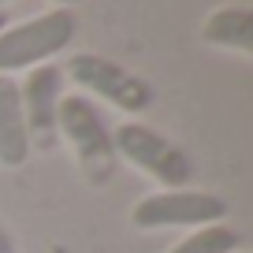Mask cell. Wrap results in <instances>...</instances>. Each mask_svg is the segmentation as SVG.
Segmentation results:
<instances>
[{"instance_id": "1", "label": "cell", "mask_w": 253, "mask_h": 253, "mask_svg": "<svg viewBox=\"0 0 253 253\" xmlns=\"http://www.w3.org/2000/svg\"><path fill=\"white\" fill-rule=\"evenodd\" d=\"M56 138L67 142V149L75 153L82 175L93 186L116 175V145H112V126L104 119V112L97 108L93 97L86 93H63L60 112H56Z\"/></svg>"}, {"instance_id": "2", "label": "cell", "mask_w": 253, "mask_h": 253, "mask_svg": "<svg viewBox=\"0 0 253 253\" xmlns=\"http://www.w3.org/2000/svg\"><path fill=\"white\" fill-rule=\"evenodd\" d=\"M75 30H79V19L71 8H52L26 23H8L0 30V75L11 79L15 71L48 63L75 41Z\"/></svg>"}, {"instance_id": "3", "label": "cell", "mask_w": 253, "mask_h": 253, "mask_svg": "<svg viewBox=\"0 0 253 253\" xmlns=\"http://www.w3.org/2000/svg\"><path fill=\"white\" fill-rule=\"evenodd\" d=\"M112 145L116 157H123L126 164H134L138 171L153 175L157 182H164V190H179L194 179V160L182 153V145H175L171 138L157 134L145 123H119L112 130Z\"/></svg>"}, {"instance_id": "4", "label": "cell", "mask_w": 253, "mask_h": 253, "mask_svg": "<svg viewBox=\"0 0 253 253\" xmlns=\"http://www.w3.org/2000/svg\"><path fill=\"white\" fill-rule=\"evenodd\" d=\"M227 216V201L212 190H157L145 194L134 209H130V223L138 231H160V227H209V223H223Z\"/></svg>"}, {"instance_id": "5", "label": "cell", "mask_w": 253, "mask_h": 253, "mask_svg": "<svg viewBox=\"0 0 253 253\" xmlns=\"http://www.w3.org/2000/svg\"><path fill=\"white\" fill-rule=\"evenodd\" d=\"M67 79L75 82L79 89L86 93H97L119 112H145L153 104V86L142 79V75L126 71L123 63L108 60V56H97V52H75L67 60Z\"/></svg>"}, {"instance_id": "6", "label": "cell", "mask_w": 253, "mask_h": 253, "mask_svg": "<svg viewBox=\"0 0 253 253\" xmlns=\"http://www.w3.org/2000/svg\"><path fill=\"white\" fill-rule=\"evenodd\" d=\"M23 119L30 145H52L56 142V112L63 101V71L56 63H41L26 71V82L19 86Z\"/></svg>"}, {"instance_id": "7", "label": "cell", "mask_w": 253, "mask_h": 253, "mask_svg": "<svg viewBox=\"0 0 253 253\" xmlns=\"http://www.w3.org/2000/svg\"><path fill=\"white\" fill-rule=\"evenodd\" d=\"M30 157V134H26V119H23V101H19V82L0 75V168H15L26 164Z\"/></svg>"}, {"instance_id": "8", "label": "cell", "mask_w": 253, "mask_h": 253, "mask_svg": "<svg viewBox=\"0 0 253 253\" xmlns=\"http://www.w3.org/2000/svg\"><path fill=\"white\" fill-rule=\"evenodd\" d=\"M201 41L212 48H227V52H253V11L246 4H223V8L209 11L201 23Z\"/></svg>"}, {"instance_id": "9", "label": "cell", "mask_w": 253, "mask_h": 253, "mask_svg": "<svg viewBox=\"0 0 253 253\" xmlns=\"http://www.w3.org/2000/svg\"><path fill=\"white\" fill-rule=\"evenodd\" d=\"M238 246H242V235L235 227L209 223V227H198V231H190L186 238H179L168 253H238Z\"/></svg>"}, {"instance_id": "10", "label": "cell", "mask_w": 253, "mask_h": 253, "mask_svg": "<svg viewBox=\"0 0 253 253\" xmlns=\"http://www.w3.org/2000/svg\"><path fill=\"white\" fill-rule=\"evenodd\" d=\"M0 253H15V242H11V235H8L4 223H0Z\"/></svg>"}, {"instance_id": "11", "label": "cell", "mask_w": 253, "mask_h": 253, "mask_svg": "<svg viewBox=\"0 0 253 253\" xmlns=\"http://www.w3.org/2000/svg\"><path fill=\"white\" fill-rule=\"evenodd\" d=\"M52 4H60V8H71V4H82V0H52Z\"/></svg>"}, {"instance_id": "12", "label": "cell", "mask_w": 253, "mask_h": 253, "mask_svg": "<svg viewBox=\"0 0 253 253\" xmlns=\"http://www.w3.org/2000/svg\"><path fill=\"white\" fill-rule=\"evenodd\" d=\"M8 26V8H0V30Z\"/></svg>"}, {"instance_id": "13", "label": "cell", "mask_w": 253, "mask_h": 253, "mask_svg": "<svg viewBox=\"0 0 253 253\" xmlns=\"http://www.w3.org/2000/svg\"><path fill=\"white\" fill-rule=\"evenodd\" d=\"M4 4H11V0H0V8H4Z\"/></svg>"}, {"instance_id": "14", "label": "cell", "mask_w": 253, "mask_h": 253, "mask_svg": "<svg viewBox=\"0 0 253 253\" xmlns=\"http://www.w3.org/2000/svg\"><path fill=\"white\" fill-rule=\"evenodd\" d=\"M238 253H242V250H238Z\"/></svg>"}]
</instances>
